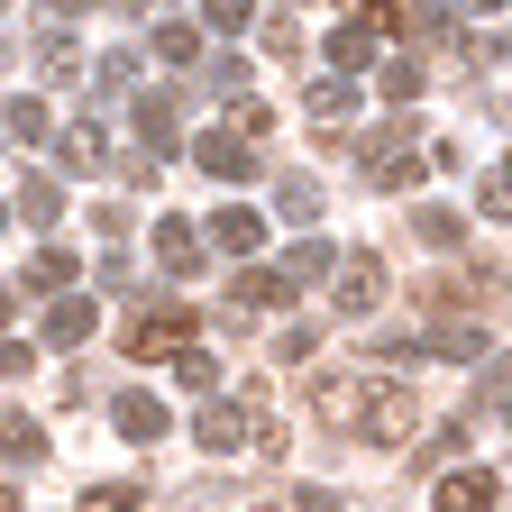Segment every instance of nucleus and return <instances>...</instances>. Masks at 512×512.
<instances>
[{
    "label": "nucleus",
    "mask_w": 512,
    "mask_h": 512,
    "mask_svg": "<svg viewBox=\"0 0 512 512\" xmlns=\"http://www.w3.org/2000/svg\"><path fill=\"white\" fill-rule=\"evenodd\" d=\"M311 412L320 421H348L366 439H403L412 430V384H394V375H320L311 384Z\"/></svg>",
    "instance_id": "obj_1"
},
{
    "label": "nucleus",
    "mask_w": 512,
    "mask_h": 512,
    "mask_svg": "<svg viewBox=\"0 0 512 512\" xmlns=\"http://www.w3.org/2000/svg\"><path fill=\"white\" fill-rule=\"evenodd\" d=\"M357 165H366V183H375V192H412V183L430 174V156H421L412 138H394V128H384V138H366V147H357Z\"/></svg>",
    "instance_id": "obj_2"
},
{
    "label": "nucleus",
    "mask_w": 512,
    "mask_h": 512,
    "mask_svg": "<svg viewBox=\"0 0 512 512\" xmlns=\"http://www.w3.org/2000/svg\"><path fill=\"white\" fill-rule=\"evenodd\" d=\"M174 348H192V311L183 302H147L128 320V357H174Z\"/></svg>",
    "instance_id": "obj_3"
},
{
    "label": "nucleus",
    "mask_w": 512,
    "mask_h": 512,
    "mask_svg": "<svg viewBox=\"0 0 512 512\" xmlns=\"http://www.w3.org/2000/svg\"><path fill=\"white\" fill-rule=\"evenodd\" d=\"M192 165L220 174V183H247V174H256V138H247L238 119H229V128H202V138H192Z\"/></svg>",
    "instance_id": "obj_4"
},
{
    "label": "nucleus",
    "mask_w": 512,
    "mask_h": 512,
    "mask_svg": "<svg viewBox=\"0 0 512 512\" xmlns=\"http://www.w3.org/2000/svg\"><path fill=\"white\" fill-rule=\"evenodd\" d=\"M375 302H384V256H375V247H357L348 266H339V284H330V311H339V320H366Z\"/></svg>",
    "instance_id": "obj_5"
},
{
    "label": "nucleus",
    "mask_w": 512,
    "mask_h": 512,
    "mask_svg": "<svg viewBox=\"0 0 512 512\" xmlns=\"http://www.w3.org/2000/svg\"><path fill=\"white\" fill-rule=\"evenodd\" d=\"M128 119H138V138L165 156V147H183V92H138L128 101Z\"/></svg>",
    "instance_id": "obj_6"
},
{
    "label": "nucleus",
    "mask_w": 512,
    "mask_h": 512,
    "mask_svg": "<svg viewBox=\"0 0 512 512\" xmlns=\"http://www.w3.org/2000/svg\"><path fill=\"white\" fill-rule=\"evenodd\" d=\"M394 37H412V46L448 55V46H458V19H448L439 0H403V10H394Z\"/></svg>",
    "instance_id": "obj_7"
},
{
    "label": "nucleus",
    "mask_w": 512,
    "mask_h": 512,
    "mask_svg": "<svg viewBox=\"0 0 512 512\" xmlns=\"http://www.w3.org/2000/svg\"><path fill=\"white\" fill-rule=\"evenodd\" d=\"M247 421H256L247 403H220V394H211L202 412H192V439H202V448H211V458H229V448L247 439Z\"/></svg>",
    "instance_id": "obj_8"
},
{
    "label": "nucleus",
    "mask_w": 512,
    "mask_h": 512,
    "mask_svg": "<svg viewBox=\"0 0 512 512\" xmlns=\"http://www.w3.org/2000/svg\"><path fill=\"white\" fill-rule=\"evenodd\" d=\"M101 330V311L83 302V293H55V311H46V348H83Z\"/></svg>",
    "instance_id": "obj_9"
},
{
    "label": "nucleus",
    "mask_w": 512,
    "mask_h": 512,
    "mask_svg": "<svg viewBox=\"0 0 512 512\" xmlns=\"http://www.w3.org/2000/svg\"><path fill=\"white\" fill-rule=\"evenodd\" d=\"M10 211H19L28 229H55V220H64V183H55V174H28V183H19V202H10Z\"/></svg>",
    "instance_id": "obj_10"
},
{
    "label": "nucleus",
    "mask_w": 512,
    "mask_h": 512,
    "mask_svg": "<svg viewBox=\"0 0 512 512\" xmlns=\"http://www.w3.org/2000/svg\"><path fill=\"white\" fill-rule=\"evenodd\" d=\"M110 421H119V439H138V448H147V439H165V403H156V394H119V403H110Z\"/></svg>",
    "instance_id": "obj_11"
},
{
    "label": "nucleus",
    "mask_w": 512,
    "mask_h": 512,
    "mask_svg": "<svg viewBox=\"0 0 512 512\" xmlns=\"http://www.w3.org/2000/svg\"><path fill=\"white\" fill-rule=\"evenodd\" d=\"M439 512H503V485L476 467V476H448L439 485Z\"/></svg>",
    "instance_id": "obj_12"
},
{
    "label": "nucleus",
    "mask_w": 512,
    "mask_h": 512,
    "mask_svg": "<svg viewBox=\"0 0 512 512\" xmlns=\"http://www.w3.org/2000/svg\"><path fill=\"white\" fill-rule=\"evenodd\" d=\"M256 238H266V220H256L247 202H229V211L211 220V247H220V256H256Z\"/></svg>",
    "instance_id": "obj_13"
},
{
    "label": "nucleus",
    "mask_w": 512,
    "mask_h": 512,
    "mask_svg": "<svg viewBox=\"0 0 512 512\" xmlns=\"http://www.w3.org/2000/svg\"><path fill=\"white\" fill-rule=\"evenodd\" d=\"M55 156H64V174H101L110 165V138L83 119V128H64V138H55Z\"/></svg>",
    "instance_id": "obj_14"
},
{
    "label": "nucleus",
    "mask_w": 512,
    "mask_h": 512,
    "mask_svg": "<svg viewBox=\"0 0 512 512\" xmlns=\"http://www.w3.org/2000/svg\"><path fill=\"white\" fill-rule=\"evenodd\" d=\"M302 101H311V119H320V128H330V119H357V83L339 74V64H330V74H320Z\"/></svg>",
    "instance_id": "obj_15"
},
{
    "label": "nucleus",
    "mask_w": 512,
    "mask_h": 512,
    "mask_svg": "<svg viewBox=\"0 0 512 512\" xmlns=\"http://www.w3.org/2000/svg\"><path fill=\"white\" fill-rule=\"evenodd\" d=\"M156 266L165 275H192V266H202V238H192L183 220H156Z\"/></svg>",
    "instance_id": "obj_16"
},
{
    "label": "nucleus",
    "mask_w": 512,
    "mask_h": 512,
    "mask_svg": "<svg viewBox=\"0 0 512 512\" xmlns=\"http://www.w3.org/2000/svg\"><path fill=\"white\" fill-rule=\"evenodd\" d=\"M476 412H485V421H512V357H485V375H476Z\"/></svg>",
    "instance_id": "obj_17"
},
{
    "label": "nucleus",
    "mask_w": 512,
    "mask_h": 512,
    "mask_svg": "<svg viewBox=\"0 0 512 512\" xmlns=\"http://www.w3.org/2000/svg\"><path fill=\"white\" fill-rule=\"evenodd\" d=\"M366 55H375V19H339V28H330V64H339V74H357Z\"/></svg>",
    "instance_id": "obj_18"
},
{
    "label": "nucleus",
    "mask_w": 512,
    "mask_h": 512,
    "mask_svg": "<svg viewBox=\"0 0 512 512\" xmlns=\"http://www.w3.org/2000/svg\"><path fill=\"white\" fill-rule=\"evenodd\" d=\"M37 448H46V439H37L28 412H0V467H37Z\"/></svg>",
    "instance_id": "obj_19"
},
{
    "label": "nucleus",
    "mask_w": 512,
    "mask_h": 512,
    "mask_svg": "<svg viewBox=\"0 0 512 512\" xmlns=\"http://www.w3.org/2000/svg\"><path fill=\"white\" fill-rule=\"evenodd\" d=\"M10 138H19V147H46V138H55V110H46L37 92H19V101H10Z\"/></svg>",
    "instance_id": "obj_20"
},
{
    "label": "nucleus",
    "mask_w": 512,
    "mask_h": 512,
    "mask_svg": "<svg viewBox=\"0 0 512 512\" xmlns=\"http://www.w3.org/2000/svg\"><path fill=\"white\" fill-rule=\"evenodd\" d=\"M275 211H284L293 229H311V220H320V183H311V174H284V183H275Z\"/></svg>",
    "instance_id": "obj_21"
},
{
    "label": "nucleus",
    "mask_w": 512,
    "mask_h": 512,
    "mask_svg": "<svg viewBox=\"0 0 512 512\" xmlns=\"http://www.w3.org/2000/svg\"><path fill=\"white\" fill-rule=\"evenodd\" d=\"M412 238H421V247H458V238H467V220L448 211V202H421V211H412Z\"/></svg>",
    "instance_id": "obj_22"
},
{
    "label": "nucleus",
    "mask_w": 512,
    "mask_h": 512,
    "mask_svg": "<svg viewBox=\"0 0 512 512\" xmlns=\"http://www.w3.org/2000/svg\"><path fill=\"white\" fill-rule=\"evenodd\" d=\"M19 284H28V293H64V284H74V256H64V247H37Z\"/></svg>",
    "instance_id": "obj_23"
},
{
    "label": "nucleus",
    "mask_w": 512,
    "mask_h": 512,
    "mask_svg": "<svg viewBox=\"0 0 512 512\" xmlns=\"http://www.w3.org/2000/svg\"><path fill=\"white\" fill-rule=\"evenodd\" d=\"M156 55L174 64V74H183V64H202V28H192V19H165L156 28Z\"/></svg>",
    "instance_id": "obj_24"
},
{
    "label": "nucleus",
    "mask_w": 512,
    "mask_h": 512,
    "mask_svg": "<svg viewBox=\"0 0 512 512\" xmlns=\"http://www.w3.org/2000/svg\"><path fill=\"white\" fill-rule=\"evenodd\" d=\"M476 421V412H467ZM467 421H439L430 439H421V467H448V458H458V448H467Z\"/></svg>",
    "instance_id": "obj_25"
},
{
    "label": "nucleus",
    "mask_w": 512,
    "mask_h": 512,
    "mask_svg": "<svg viewBox=\"0 0 512 512\" xmlns=\"http://www.w3.org/2000/svg\"><path fill=\"white\" fill-rule=\"evenodd\" d=\"M375 92L394 101V110H403V101H421V64H384V74H375Z\"/></svg>",
    "instance_id": "obj_26"
},
{
    "label": "nucleus",
    "mask_w": 512,
    "mask_h": 512,
    "mask_svg": "<svg viewBox=\"0 0 512 512\" xmlns=\"http://www.w3.org/2000/svg\"><path fill=\"white\" fill-rule=\"evenodd\" d=\"M256 19V0H202V28H220V37H238Z\"/></svg>",
    "instance_id": "obj_27"
},
{
    "label": "nucleus",
    "mask_w": 512,
    "mask_h": 512,
    "mask_svg": "<svg viewBox=\"0 0 512 512\" xmlns=\"http://www.w3.org/2000/svg\"><path fill=\"white\" fill-rule=\"evenodd\" d=\"M128 83H138V64H128V55H110V64H92V92H101V101H119Z\"/></svg>",
    "instance_id": "obj_28"
},
{
    "label": "nucleus",
    "mask_w": 512,
    "mask_h": 512,
    "mask_svg": "<svg viewBox=\"0 0 512 512\" xmlns=\"http://www.w3.org/2000/svg\"><path fill=\"white\" fill-rule=\"evenodd\" d=\"M174 366H183L192 394H211V384H220V357H202V348H174Z\"/></svg>",
    "instance_id": "obj_29"
},
{
    "label": "nucleus",
    "mask_w": 512,
    "mask_h": 512,
    "mask_svg": "<svg viewBox=\"0 0 512 512\" xmlns=\"http://www.w3.org/2000/svg\"><path fill=\"white\" fill-rule=\"evenodd\" d=\"M202 92H247V64H238V55H211V64H202Z\"/></svg>",
    "instance_id": "obj_30"
},
{
    "label": "nucleus",
    "mask_w": 512,
    "mask_h": 512,
    "mask_svg": "<svg viewBox=\"0 0 512 512\" xmlns=\"http://www.w3.org/2000/svg\"><path fill=\"white\" fill-rule=\"evenodd\" d=\"M284 266H293V275H302V284H320V275H330V247H320V238H302V247H293V256H284Z\"/></svg>",
    "instance_id": "obj_31"
},
{
    "label": "nucleus",
    "mask_w": 512,
    "mask_h": 512,
    "mask_svg": "<svg viewBox=\"0 0 512 512\" xmlns=\"http://www.w3.org/2000/svg\"><path fill=\"white\" fill-rule=\"evenodd\" d=\"M83 512H138V485H92Z\"/></svg>",
    "instance_id": "obj_32"
},
{
    "label": "nucleus",
    "mask_w": 512,
    "mask_h": 512,
    "mask_svg": "<svg viewBox=\"0 0 512 512\" xmlns=\"http://www.w3.org/2000/svg\"><path fill=\"white\" fill-rule=\"evenodd\" d=\"M485 211H494V220H512V156L485 174Z\"/></svg>",
    "instance_id": "obj_33"
},
{
    "label": "nucleus",
    "mask_w": 512,
    "mask_h": 512,
    "mask_svg": "<svg viewBox=\"0 0 512 512\" xmlns=\"http://www.w3.org/2000/svg\"><path fill=\"white\" fill-rule=\"evenodd\" d=\"M458 10H467V19H494V10H503V0H458Z\"/></svg>",
    "instance_id": "obj_34"
},
{
    "label": "nucleus",
    "mask_w": 512,
    "mask_h": 512,
    "mask_svg": "<svg viewBox=\"0 0 512 512\" xmlns=\"http://www.w3.org/2000/svg\"><path fill=\"white\" fill-rule=\"evenodd\" d=\"M83 10H92V0H55V19H83Z\"/></svg>",
    "instance_id": "obj_35"
},
{
    "label": "nucleus",
    "mask_w": 512,
    "mask_h": 512,
    "mask_svg": "<svg viewBox=\"0 0 512 512\" xmlns=\"http://www.w3.org/2000/svg\"><path fill=\"white\" fill-rule=\"evenodd\" d=\"M302 512H339V503H330V494H302Z\"/></svg>",
    "instance_id": "obj_36"
},
{
    "label": "nucleus",
    "mask_w": 512,
    "mask_h": 512,
    "mask_svg": "<svg viewBox=\"0 0 512 512\" xmlns=\"http://www.w3.org/2000/svg\"><path fill=\"white\" fill-rule=\"evenodd\" d=\"M485 55H503V64H512V28H503V37H494V46H485Z\"/></svg>",
    "instance_id": "obj_37"
},
{
    "label": "nucleus",
    "mask_w": 512,
    "mask_h": 512,
    "mask_svg": "<svg viewBox=\"0 0 512 512\" xmlns=\"http://www.w3.org/2000/svg\"><path fill=\"white\" fill-rule=\"evenodd\" d=\"M0 512H19V494H10V485H0Z\"/></svg>",
    "instance_id": "obj_38"
},
{
    "label": "nucleus",
    "mask_w": 512,
    "mask_h": 512,
    "mask_svg": "<svg viewBox=\"0 0 512 512\" xmlns=\"http://www.w3.org/2000/svg\"><path fill=\"white\" fill-rule=\"evenodd\" d=\"M0 330H10V293H0Z\"/></svg>",
    "instance_id": "obj_39"
},
{
    "label": "nucleus",
    "mask_w": 512,
    "mask_h": 512,
    "mask_svg": "<svg viewBox=\"0 0 512 512\" xmlns=\"http://www.w3.org/2000/svg\"><path fill=\"white\" fill-rule=\"evenodd\" d=\"M0 220H10V202H0Z\"/></svg>",
    "instance_id": "obj_40"
},
{
    "label": "nucleus",
    "mask_w": 512,
    "mask_h": 512,
    "mask_svg": "<svg viewBox=\"0 0 512 512\" xmlns=\"http://www.w3.org/2000/svg\"><path fill=\"white\" fill-rule=\"evenodd\" d=\"M256 512H266V503H256Z\"/></svg>",
    "instance_id": "obj_41"
}]
</instances>
